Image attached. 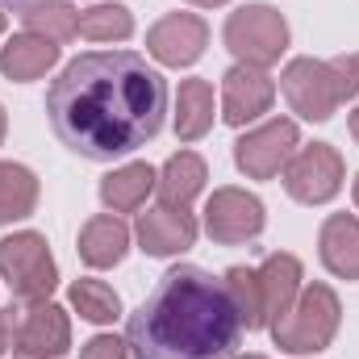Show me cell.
<instances>
[{
    "label": "cell",
    "instance_id": "obj_1",
    "mask_svg": "<svg viewBox=\"0 0 359 359\" xmlns=\"http://www.w3.org/2000/svg\"><path fill=\"white\" fill-rule=\"evenodd\" d=\"M168 100V80L138 50H84L50 80L46 117L72 155L113 163L159 138Z\"/></svg>",
    "mask_w": 359,
    "mask_h": 359
},
{
    "label": "cell",
    "instance_id": "obj_2",
    "mask_svg": "<svg viewBox=\"0 0 359 359\" xmlns=\"http://www.w3.org/2000/svg\"><path fill=\"white\" fill-rule=\"evenodd\" d=\"M243 339L226 280L196 264L168 268L130 313V359H230Z\"/></svg>",
    "mask_w": 359,
    "mask_h": 359
},
{
    "label": "cell",
    "instance_id": "obj_3",
    "mask_svg": "<svg viewBox=\"0 0 359 359\" xmlns=\"http://www.w3.org/2000/svg\"><path fill=\"white\" fill-rule=\"evenodd\" d=\"M339 322H343V301L330 284H305L301 297L292 301V309L284 318H276L271 330V343L284 351V355H318L334 343L339 334Z\"/></svg>",
    "mask_w": 359,
    "mask_h": 359
},
{
    "label": "cell",
    "instance_id": "obj_4",
    "mask_svg": "<svg viewBox=\"0 0 359 359\" xmlns=\"http://www.w3.org/2000/svg\"><path fill=\"white\" fill-rule=\"evenodd\" d=\"M0 280L8 284V292L21 305L50 301V292L59 288V264L50 255L46 234L17 230V234L0 238Z\"/></svg>",
    "mask_w": 359,
    "mask_h": 359
},
{
    "label": "cell",
    "instance_id": "obj_5",
    "mask_svg": "<svg viewBox=\"0 0 359 359\" xmlns=\"http://www.w3.org/2000/svg\"><path fill=\"white\" fill-rule=\"evenodd\" d=\"M222 42L226 50L234 55V63H247V67H276L292 42V29L284 21L280 8L271 4H243L226 17V29H222Z\"/></svg>",
    "mask_w": 359,
    "mask_h": 359
},
{
    "label": "cell",
    "instance_id": "obj_6",
    "mask_svg": "<svg viewBox=\"0 0 359 359\" xmlns=\"http://www.w3.org/2000/svg\"><path fill=\"white\" fill-rule=\"evenodd\" d=\"M284 180V192L297 201V205H330L339 192H343V180H347V163L339 155V147L330 142H309V147H297V155L288 159V168L280 172Z\"/></svg>",
    "mask_w": 359,
    "mask_h": 359
},
{
    "label": "cell",
    "instance_id": "obj_7",
    "mask_svg": "<svg viewBox=\"0 0 359 359\" xmlns=\"http://www.w3.org/2000/svg\"><path fill=\"white\" fill-rule=\"evenodd\" d=\"M301 147V130L292 117H268L259 126H251L238 142H234V168L247 180H276L288 159Z\"/></svg>",
    "mask_w": 359,
    "mask_h": 359
},
{
    "label": "cell",
    "instance_id": "obj_8",
    "mask_svg": "<svg viewBox=\"0 0 359 359\" xmlns=\"http://www.w3.org/2000/svg\"><path fill=\"white\" fill-rule=\"evenodd\" d=\"M280 92L288 100V109L301 117V121H330L339 113V88H334V76H330V63L326 59H313V55H301V59H288L284 72H280Z\"/></svg>",
    "mask_w": 359,
    "mask_h": 359
},
{
    "label": "cell",
    "instance_id": "obj_9",
    "mask_svg": "<svg viewBox=\"0 0 359 359\" xmlns=\"http://www.w3.org/2000/svg\"><path fill=\"white\" fill-rule=\"evenodd\" d=\"M268 226V209L255 192L247 188H213V196L205 201V234L222 247H238V243H255Z\"/></svg>",
    "mask_w": 359,
    "mask_h": 359
},
{
    "label": "cell",
    "instance_id": "obj_10",
    "mask_svg": "<svg viewBox=\"0 0 359 359\" xmlns=\"http://www.w3.org/2000/svg\"><path fill=\"white\" fill-rule=\"evenodd\" d=\"M72 351V318L55 301L21 305L17 339H13V359H63Z\"/></svg>",
    "mask_w": 359,
    "mask_h": 359
},
{
    "label": "cell",
    "instance_id": "obj_11",
    "mask_svg": "<svg viewBox=\"0 0 359 359\" xmlns=\"http://www.w3.org/2000/svg\"><path fill=\"white\" fill-rule=\"evenodd\" d=\"M209 46V25L201 13H168L147 29V55L163 67H192Z\"/></svg>",
    "mask_w": 359,
    "mask_h": 359
},
{
    "label": "cell",
    "instance_id": "obj_12",
    "mask_svg": "<svg viewBox=\"0 0 359 359\" xmlns=\"http://www.w3.org/2000/svg\"><path fill=\"white\" fill-rule=\"evenodd\" d=\"M271 100H276V80L264 67L234 63L222 76V121L234 130H247L251 121L271 113Z\"/></svg>",
    "mask_w": 359,
    "mask_h": 359
},
{
    "label": "cell",
    "instance_id": "obj_13",
    "mask_svg": "<svg viewBox=\"0 0 359 359\" xmlns=\"http://www.w3.org/2000/svg\"><path fill=\"white\" fill-rule=\"evenodd\" d=\"M196 217L188 209H151V213H138V226H134V238H138V251L151 255V259H172L184 255L188 247H196Z\"/></svg>",
    "mask_w": 359,
    "mask_h": 359
},
{
    "label": "cell",
    "instance_id": "obj_14",
    "mask_svg": "<svg viewBox=\"0 0 359 359\" xmlns=\"http://www.w3.org/2000/svg\"><path fill=\"white\" fill-rule=\"evenodd\" d=\"M130 243H134V230L117 217V213H96L80 226V259L88 264L92 271H109L117 268L126 255H130Z\"/></svg>",
    "mask_w": 359,
    "mask_h": 359
},
{
    "label": "cell",
    "instance_id": "obj_15",
    "mask_svg": "<svg viewBox=\"0 0 359 359\" xmlns=\"http://www.w3.org/2000/svg\"><path fill=\"white\" fill-rule=\"evenodd\" d=\"M318 259L339 280H359V213H330L322 222Z\"/></svg>",
    "mask_w": 359,
    "mask_h": 359
},
{
    "label": "cell",
    "instance_id": "obj_16",
    "mask_svg": "<svg viewBox=\"0 0 359 359\" xmlns=\"http://www.w3.org/2000/svg\"><path fill=\"white\" fill-rule=\"evenodd\" d=\"M59 55H63V46H55V42H46V38L21 29V34H13V38L0 46V76L13 80V84L42 80L46 72H55Z\"/></svg>",
    "mask_w": 359,
    "mask_h": 359
},
{
    "label": "cell",
    "instance_id": "obj_17",
    "mask_svg": "<svg viewBox=\"0 0 359 359\" xmlns=\"http://www.w3.org/2000/svg\"><path fill=\"white\" fill-rule=\"evenodd\" d=\"M255 271H259L264 318H268V326H271V322H276V318H284V313L292 309V301L301 297V288H305V268H301V259H297V255L276 251V255H268Z\"/></svg>",
    "mask_w": 359,
    "mask_h": 359
},
{
    "label": "cell",
    "instance_id": "obj_18",
    "mask_svg": "<svg viewBox=\"0 0 359 359\" xmlns=\"http://www.w3.org/2000/svg\"><path fill=\"white\" fill-rule=\"evenodd\" d=\"M205 180H209V168L196 151H176L163 168H159V180H155V196L163 209H192V201L205 192Z\"/></svg>",
    "mask_w": 359,
    "mask_h": 359
},
{
    "label": "cell",
    "instance_id": "obj_19",
    "mask_svg": "<svg viewBox=\"0 0 359 359\" xmlns=\"http://www.w3.org/2000/svg\"><path fill=\"white\" fill-rule=\"evenodd\" d=\"M155 180H159V172L151 163H142V159L121 163V168H113L100 180V205L109 213H117V217L121 213H138L147 205V196L155 192Z\"/></svg>",
    "mask_w": 359,
    "mask_h": 359
},
{
    "label": "cell",
    "instance_id": "obj_20",
    "mask_svg": "<svg viewBox=\"0 0 359 359\" xmlns=\"http://www.w3.org/2000/svg\"><path fill=\"white\" fill-rule=\"evenodd\" d=\"M213 113H217V96L209 80H180L176 92V138L180 142H196L213 130Z\"/></svg>",
    "mask_w": 359,
    "mask_h": 359
},
{
    "label": "cell",
    "instance_id": "obj_21",
    "mask_svg": "<svg viewBox=\"0 0 359 359\" xmlns=\"http://www.w3.org/2000/svg\"><path fill=\"white\" fill-rule=\"evenodd\" d=\"M38 209V176L25 163L0 159V226L25 222Z\"/></svg>",
    "mask_w": 359,
    "mask_h": 359
},
{
    "label": "cell",
    "instance_id": "obj_22",
    "mask_svg": "<svg viewBox=\"0 0 359 359\" xmlns=\"http://www.w3.org/2000/svg\"><path fill=\"white\" fill-rule=\"evenodd\" d=\"M25 29L55 42V46H67L72 38H80V13L67 4V0H46V4H34L21 13Z\"/></svg>",
    "mask_w": 359,
    "mask_h": 359
},
{
    "label": "cell",
    "instance_id": "obj_23",
    "mask_svg": "<svg viewBox=\"0 0 359 359\" xmlns=\"http://www.w3.org/2000/svg\"><path fill=\"white\" fill-rule=\"evenodd\" d=\"M226 292L238 309V322L243 330H268V318H264V297H259V271L247 268V264H234L226 268Z\"/></svg>",
    "mask_w": 359,
    "mask_h": 359
},
{
    "label": "cell",
    "instance_id": "obj_24",
    "mask_svg": "<svg viewBox=\"0 0 359 359\" xmlns=\"http://www.w3.org/2000/svg\"><path fill=\"white\" fill-rule=\"evenodd\" d=\"M67 301H72V309H76L84 322H92V326H113V322L121 318V297H117L104 280H92V276H84V280L72 284Z\"/></svg>",
    "mask_w": 359,
    "mask_h": 359
},
{
    "label": "cell",
    "instance_id": "obj_25",
    "mask_svg": "<svg viewBox=\"0 0 359 359\" xmlns=\"http://www.w3.org/2000/svg\"><path fill=\"white\" fill-rule=\"evenodd\" d=\"M134 34V13L126 4H92L80 13V38L88 42H126Z\"/></svg>",
    "mask_w": 359,
    "mask_h": 359
},
{
    "label": "cell",
    "instance_id": "obj_26",
    "mask_svg": "<svg viewBox=\"0 0 359 359\" xmlns=\"http://www.w3.org/2000/svg\"><path fill=\"white\" fill-rule=\"evenodd\" d=\"M326 63H330V76H334L339 100H355L359 96V50L334 55V59H326Z\"/></svg>",
    "mask_w": 359,
    "mask_h": 359
},
{
    "label": "cell",
    "instance_id": "obj_27",
    "mask_svg": "<svg viewBox=\"0 0 359 359\" xmlns=\"http://www.w3.org/2000/svg\"><path fill=\"white\" fill-rule=\"evenodd\" d=\"M80 359H130V347L117 334H92L80 347Z\"/></svg>",
    "mask_w": 359,
    "mask_h": 359
},
{
    "label": "cell",
    "instance_id": "obj_28",
    "mask_svg": "<svg viewBox=\"0 0 359 359\" xmlns=\"http://www.w3.org/2000/svg\"><path fill=\"white\" fill-rule=\"evenodd\" d=\"M17 322H21V305H4V309H0V355H13Z\"/></svg>",
    "mask_w": 359,
    "mask_h": 359
},
{
    "label": "cell",
    "instance_id": "obj_29",
    "mask_svg": "<svg viewBox=\"0 0 359 359\" xmlns=\"http://www.w3.org/2000/svg\"><path fill=\"white\" fill-rule=\"evenodd\" d=\"M34 4H46V0H0V8H13V13H25Z\"/></svg>",
    "mask_w": 359,
    "mask_h": 359
},
{
    "label": "cell",
    "instance_id": "obj_30",
    "mask_svg": "<svg viewBox=\"0 0 359 359\" xmlns=\"http://www.w3.org/2000/svg\"><path fill=\"white\" fill-rule=\"evenodd\" d=\"M192 8H222V4H230V0H188Z\"/></svg>",
    "mask_w": 359,
    "mask_h": 359
},
{
    "label": "cell",
    "instance_id": "obj_31",
    "mask_svg": "<svg viewBox=\"0 0 359 359\" xmlns=\"http://www.w3.org/2000/svg\"><path fill=\"white\" fill-rule=\"evenodd\" d=\"M4 134H8V113H4V104H0V142H4Z\"/></svg>",
    "mask_w": 359,
    "mask_h": 359
},
{
    "label": "cell",
    "instance_id": "obj_32",
    "mask_svg": "<svg viewBox=\"0 0 359 359\" xmlns=\"http://www.w3.org/2000/svg\"><path fill=\"white\" fill-rule=\"evenodd\" d=\"M351 138L359 142V104H355V113H351Z\"/></svg>",
    "mask_w": 359,
    "mask_h": 359
},
{
    "label": "cell",
    "instance_id": "obj_33",
    "mask_svg": "<svg viewBox=\"0 0 359 359\" xmlns=\"http://www.w3.org/2000/svg\"><path fill=\"white\" fill-rule=\"evenodd\" d=\"M351 196H355V209H359V172H355V180H351Z\"/></svg>",
    "mask_w": 359,
    "mask_h": 359
},
{
    "label": "cell",
    "instance_id": "obj_34",
    "mask_svg": "<svg viewBox=\"0 0 359 359\" xmlns=\"http://www.w3.org/2000/svg\"><path fill=\"white\" fill-rule=\"evenodd\" d=\"M234 359H268V355H259V351H251V355H234Z\"/></svg>",
    "mask_w": 359,
    "mask_h": 359
},
{
    "label": "cell",
    "instance_id": "obj_35",
    "mask_svg": "<svg viewBox=\"0 0 359 359\" xmlns=\"http://www.w3.org/2000/svg\"><path fill=\"white\" fill-rule=\"evenodd\" d=\"M0 38H4V8H0Z\"/></svg>",
    "mask_w": 359,
    "mask_h": 359
}]
</instances>
